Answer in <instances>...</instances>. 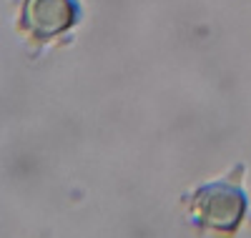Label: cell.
<instances>
[{"mask_svg":"<svg viewBox=\"0 0 251 238\" xmlns=\"http://www.w3.org/2000/svg\"><path fill=\"white\" fill-rule=\"evenodd\" d=\"M78 20L75 0H23L18 28L33 40H50L66 33Z\"/></svg>","mask_w":251,"mask_h":238,"instance_id":"cell-2","label":"cell"},{"mask_svg":"<svg viewBox=\"0 0 251 238\" xmlns=\"http://www.w3.org/2000/svg\"><path fill=\"white\" fill-rule=\"evenodd\" d=\"M244 213H246V196L236 183H226V181L211 183L191 198L194 221L221 233L236 231Z\"/></svg>","mask_w":251,"mask_h":238,"instance_id":"cell-1","label":"cell"}]
</instances>
